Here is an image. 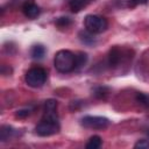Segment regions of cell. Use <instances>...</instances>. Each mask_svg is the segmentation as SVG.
Returning a JSON list of instances; mask_svg holds the SVG:
<instances>
[{"mask_svg":"<svg viewBox=\"0 0 149 149\" xmlns=\"http://www.w3.org/2000/svg\"><path fill=\"white\" fill-rule=\"evenodd\" d=\"M26 83L31 87H40L47 80V71L42 68H31L26 73Z\"/></svg>","mask_w":149,"mask_h":149,"instance_id":"3","label":"cell"},{"mask_svg":"<svg viewBox=\"0 0 149 149\" xmlns=\"http://www.w3.org/2000/svg\"><path fill=\"white\" fill-rule=\"evenodd\" d=\"M79 40L83 43H85V44H93L95 42V38L93 36V33H91V31H88L86 29L79 33Z\"/></svg>","mask_w":149,"mask_h":149,"instance_id":"11","label":"cell"},{"mask_svg":"<svg viewBox=\"0 0 149 149\" xmlns=\"http://www.w3.org/2000/svg\"><path fill=\"white\" fill-rule=\"evenodd\" d=\"M107 94H108V88L105 87V86H99V87H95L94 88V95L97 98H99V99L105 98Z\"/></svg>","mask_w":149,"mask_h":149,"instance_id":"15","label":"cell"},{"mask_svg":"<svg viewBox=\"0 0 149 149\" xmlns=\"http://www.w3.org/2000/svg\"><path fill=\"white\" fill-rule=\"evenodd\" d=\"M56 24L58 26V27H61V28H66V27H69L70 24H71V20L69 19V17H65V16H63V17H58L57 20H56Z\"/></svg>","mask_w":149,"mask_h":149,"instance_id":"16","label":"cell"},{"mask_svg":"<svg viewBox=\"0 0 149 149\" xmlns=\"http://www.w3.org/2000/svg\"><path fill=\"white\" fill-rule=\"evenodd\" d=\"M134 148H140V149H147V148H149V141H147V140H140L137 143H135V146H134Z\"/></svg>","mask_w":149,"mask_h":149,"instance_id":"18","label":"cell"},{"mask_svg":"<svg viewBox=\"0 0 149 149\" xmlns=\"http://www.w3.org/2000/svg\"><path fill=\"white\" fill-rule=\"evenodd\" d=\"M87 1L88 0H69V7L72 12L78 13L87 5Z\"/></svg>","mask_w":149,"mask_h":149,"instance_id":"10","label":"cell"},{"mask_svg":"<svg viewBox=\"0 0 149 149\" xmlns=\"http://www.w3.org/2000/svg\"><path fill=\"white\" fill-rule=\"evenodd\" d=\"M84 26L86 30L93 34H100L107 29L108 22L105 17L99 15H86L84 19Z\"/></svg>","mask_w":149,"mask_h":149,"instance_id":"2","label":"cell"},{"mask_svg":"<svg viewBox=\"0 0 149 149\" xmlns=\"http://www.w3.org/2000/svg\"><path fill=\"white\" fill-rule=\"evenodd\" d=\"M81 125L90 129H105L109 125V120L104 116H92L87 115L81 119Z\"/></svg>","mask_w":149,"mask_h":149,"instance_id":"4","label":"cell"},{"mask_svg":"<svg viewBox=\"0 0 149 149\" xmlns=\"http://www.w3.org/2000/svg\"><path fill=\"white\" fill-rule=\"evenodd\" d=\"M29 114H30V109H21V111H17L16 116L17 118H26Z\"/></svg>","mask_w":149,"mask_h":149,"instance_id":"20","label":"cell"},{"mask_svg":"<svg viewBox=\"0 0 149 149\" xmlns=\"http://www.w3.org/2000/svg\"><path fill=\"white\" fill-rule=\"evenodd\" d=\"M87 62V55L85 52H77L74 54V70H78L80 68H83Z\"/></svg>","mask_w":149,"mask_h":149,"instance_id":"9","label":"cell"},{"mask_svg":"<svg viewBox=\"0 0 149 149\" xmlns=\"http://www.w3.org/2000/svg\"><path fill=\"white\" fill-rule=\"evenodd\" d=\"M101 143H102V140L100 136L98 135H94L92 137H90L88 142L86 143V148L87 149H98L101 147Z\"/></svg>","mask_w":149,"mask_h":149,"instance_id":"12","label":"cell"},{"mask_svg":"<svg viewBox=\"0 0 149 149\" xmlns=\"http://www.w3.org/2000/svg\"><path fill=\"white\" fill-rule=\"evenodd\" d=\"M121 61V51L119 50V48L116 47H113L111 50H109V54H108V64L109 66H116Z\"/></svg>","mask_w":149,"mask_h":149,"instance_id":"8","label":"cell"},{"mask_svg":"<svg viewBox=\"0 0 149 149\" xmlns=\"http://www.w3.org/2000/svg\"><path fill=\"white\" fill-rule=\"evenodd\" d=\"M22 12L29 19H36L40 15V7L33 0H26L22 3Z\"/></svg>","mask_w":149,"mask_h":149,"instance_id":"7","label":"cell"},{"mask_svg":"<svg viewBox=\"0 0 149 149\" xmlns=\"http://www.w3.org/2000/svg\"><path fill=\"white\" fill-rule=\"evenodd\" d=\"M44 54H45V49H44L43 45H40V44L34 45V47L31 48V51H30L31 57L35 58V59H40V58H42V57L44 56Z\"/></svg>","mask_w":149,"mask_h":149,"instance_id":"13","label":"cell"},{"mask_svg":"<svg viewBox=\"0 0 149 149\" xmlns=\"http://www.w3.org/2000/svg\"><path fill=\"white\" fill-rule=\"evenodd\" d=\"M43 119L44 120H51V121H58V116H57V101L55 99H48L44 102Z\"/></svg>","mask_w":149,"mask_h":149,"instance_id":"6","label":"cell"},{"mask_svg":"<svg viewBox=\"0 0 149 149\" xmlns=\"http://www.w3.org/2000/svg\"><path fill=\"white\" fill-rule=\"evenodd\" d=\"M35 130L40 136H50L56 134L59 130V125H58V121L42 119V121L36 126Z\"/></svg>","mask_w":149,"mask_h":149,"instance_id":"5","label":"cell"},{"mask_svg":"<svg viewBox=\"0 0 149 149\" xmlns=\"http://www.w3.org/2000/svg\"><path fill=\"white\" fill-rule=\"evenodd\" d=\"M137 100L142 104L149 107V94H143V93H139L137 94Z\"/></svg>","mask_w":149,"mask_h":149,"instance_id":"17","label":"cell"},{"mask_svg":"<svg viewBox=\"0 0 149 149\" xmlns=\"http://www.w3.org/2000/svg\"><path fill=\"white\" fill-rule=\"evenodd\" d=\"M54 64L58 72H71L74 70V54L70 50H59L55 55Z\"/></svg>","mask_w":149,"mask_h":149,"instance_id":"1","label":"cell"},{"mask_svg":"<svg viewBox=\"0 0 149 149\" xmlns=\"http://www.w3.org/2000/svg\"><path fill=\"white\" fill-rule=\"evenodd\" d=\"M127 1H128L129 7H135L137 5H143V3L148 2V0H127Z\"/></svg>","mask_w":149,"mask_h":149,"instance_id":"19","label":"cell"},{"mask_svg":"<svg viewBox=\"0 0 149 149\" xmlns=\"http://www.w3.org/2000/svg\"><path fill=\"white\" fill-rule=\"evenodd\" d=\"M12 134H13V128L12 127H9V126H1V128H0V140L2 142L9 140Z\"/></svg>","mask_w":149,"mask_h":149,"instance_id":"14","label":"cell"}]
</instances>
